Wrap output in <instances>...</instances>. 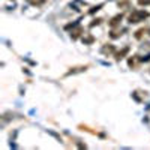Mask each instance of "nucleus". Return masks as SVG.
<instances>
[{
    "instance_id": "obj_1",
    "label": "nucleus",
    "mask_w": 150,
    "mask_h": 150,
    "mask_svg": "<svg viewBox=\"0 0 150 150\" xmlns=\"http://www.w3.org/2000/svg\"><path fill=\"white\" fill-rule=\"evenodd\" d=\"M149 12L147 11H143V9H135L132 11V14L129 15V23L131 24H137V23H141L144 21L146 18H149Z\"/></svg>"
},
{
    "instance_id": "obj_2",
    "label": "nucleus",
    "mask_w": 150,
    "mask_h": 150,
    "mask_svg": "<svg viewBox=\"0 0 150 150\" xmlns=\"http://www.w3.org/2000/svg\"><path fill=\"white\" fill-rule=\"evenodd\" d=\"M122 18H123V14H119V15H116L114 18H112V20L110 21V26H111V27H116L117 24L120 23V20H122Z\"/></svg>"
},
{
    "instance_id": "obj_3",
    "label": "nucleus",
    "mask_w": 150,
    "mask_h": 150,
    "mask_svg": "<svg viewBox=\"0 0 150 150\" xmlns=\"http://www.w3.org/2000/svg\"><path fill=\"white\" fill-rule=\"evenodd\" d=\"M128 51H129V47H125V48L122 50V51H120V53H119V54L116 56V59H117V60H120V59H123V56H125V54H126Z\"/></svg>"
},
{
    "instance_id": "obj_4",
    "label": "nucleus",
    "mask_w": 150,
    "mask_h": 150,
    "mask_svg": "<svg viewBox=\"0 0 150 150\" xmlns=\"http://www.w3.org/2000/svg\"><path fill=\"white\" fill-rule=\"evenodd\" d=\"M29 2H30L32 5H42L45 0H29Z\"/></svg>"
},
{
    "instance_id": "obj_5",
    "label": "nucleus",
    "mask_w": 150,
    "mask_h": 150,
    "mask_svg": "<svg viewBox=\"0 0 150 150\" xmlns=\"http://www.w3.org/2000/svg\"><path fill=\"white\" fill-rule=\"evenodd\" d=\"M143 33H144V29H140L138 32H137V35H135V38H137V39H140V38L143 36Z\"/></svg>"
},
{
    "instance_id": "obj_6",
    "label": "nucleus",
    "mask_w": 150,
    "mask_h": 150,
    "mask_svg": "<svg viewBox=\"0 0 150 150\" xmlns=\"http://www.w3.org/2000/svg\"><path fill=\"white\" fill-rule=\"evenodd\" d=\"M101 8H102V5H98V6L92 8V9H90V14H95V12H96V11H99V9H101Z\"/></svg>"
},
{
    "instance_id": "obj_7",
    "label": "nucleus",
    "mask_w": 150,
    "mask_h": 150,
    "mask_svg": "<svg viewBox=\"0 0 150 150\" xmlns=\"http://www.w3.org/2000/svg\"><path fill=\"white\" fill-rule=\"evenodd\" d=\"M102 51H104V53H108V51H114V47H105V48H102Z\"/></svg>"
},
{
    "instance_id": "obj_8",
    "label": "nucleus",
    "mask_w": 150,
    "mask_h": 150,
    "mask_svg": "<svg viewBox=\"0 0 150 150\" xmlns=\"http://www.w3.org/2000/svg\"><path fill=\"white\" fill-rule=\"evenodd\" d=\"M86 44H92L93 42V38H86V39H83Z\"/></svg>"
},
{
    "instance_id": "obj_9",
    "label": "nucleus",
    "mask_w": 150,
    "mask_h": 150,
    "mask_svg": "<svg viewBox=\"0 0 150 150\" xmlns=\"http://www.w3.org/2000/svg\"><path fill=\"white\" fill-rule=\"evenodd\" d=\"M138 3H140V5H149L150 0H138Z\"/></svg>"
}]
</instances>
